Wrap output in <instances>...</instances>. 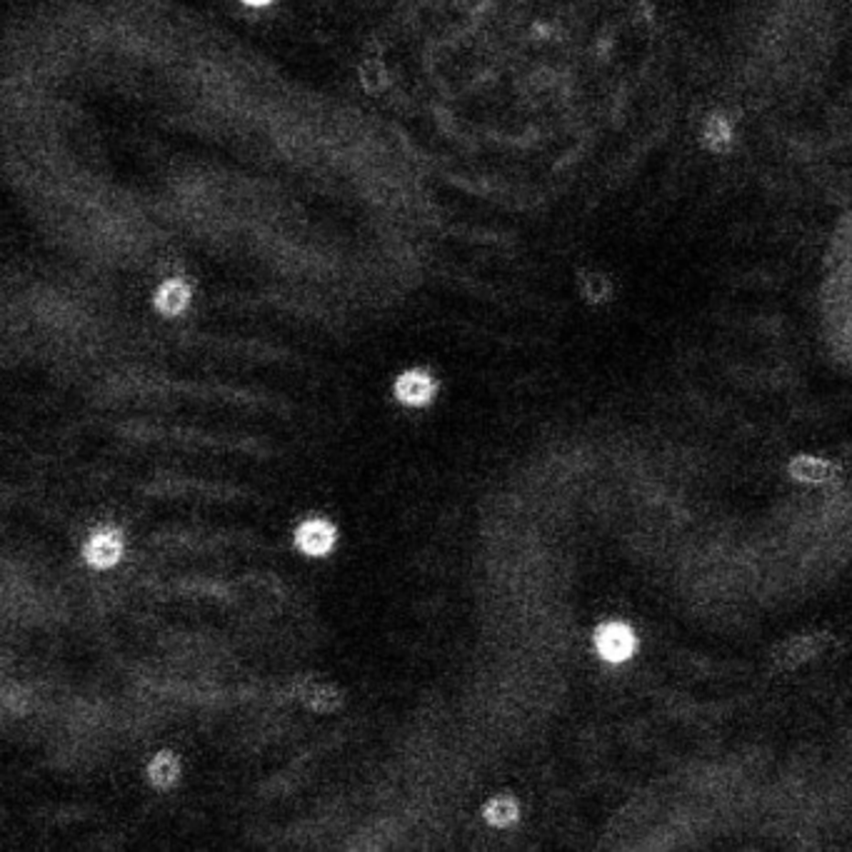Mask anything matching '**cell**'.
<instances>
[{
  "mask_svg": "<svg viewBox=\"0 0 852 852\" xmlns=\"http://www.w3.org/2000/svg\"><path fill=\"white\" fill-rule=\"evenodd\" d=\"M83 558L90 568L108 570L121 563L123 558V538L121 532L113 528H103V531H95L88 538L86 548H83Z\"/></svg>",
  "mask_w": 852,
  "mask_h": 852,
  "instance_id": "obj_1",
  "label": "cell"
},
{
  "mask_svg": "<svg viewBox=\"0 0 852 852\" xmlns=\"http://www.w3.org/2000/svg\"><path fill=\"white\" fill-rule=\"evenodd\" d=\"M595 647L607 663H623L635 650V635L623 623H605L597 627Z\"/></svg>",
  "mask_w": 852,
  "mask_h": 852,
  "instance_id": "obj_2",
  "label": "cell"
},
{
  "mask_svg": "<svg viewBox=\"0 0 852 852\" xmlns=\"http://www.w3.org/2000/svg\"><path fill=\"white\" fill-rule=\"evenodd\" d=\"M393 390H395V398H398L403 405L420 407L427 405L430 400L436 398L437 383L426 370H407V373H403V375L395 380V388Z\"/></svg>",
  "mask_w": 852,
  "mask_h": 852,
  "instance_id": "obj_3",
  "label": "cell"
},
{
  "mask_svg": "<svg viewBox=\"0 0 852 852\" xmlns=\"http://www.w3.org/2000/svg\"><path fill=\"white\" fill-rule=\"evenodd\" d=\"M335 528H332L331 522L322 521V518H313V521H305L298 532H295V542H298V548L303 550L305 555H313V558H321V555H328L335 545Z\"/></svg>",
  "mask_w": 852,
  "mask_h": 852,
  "instance_id": "obj_4",
  "label": "cell"
},
{
  "mask_svg": "<svg viewBox=\"0 0 852 852\" xmlns=\"http://www.w3.org/2000/svg\"><path fill=\"white\" fill-rule=\"evenodd\" d=\"M190 303V288L185 280H178V278H173V280H165V283L158 288V293H155V308L161 310L163 315H180Z\"/></svg>",
  "mask_w": 852,
  "mask_h": 852,
  "instance_id": "obj_5",
  "label": "cell"
},
{
  "mask_svg": "<svg viewBox=\"0 0 852 852\" xmlns=\"http://www.w3.org/2000/svg\"><path fill=\"white\" fill-rule=\"evenodd\" d=\"M300 700L318 712H335L342 705V692L328 682H305L300 688Z\"/></svg>",
  "mask_w": 852,
  "mask_h": 852,
  "instance_id": "obj_6",
  "label": "cell"
},
{
  "mask_svg": "<svg viewBox=\"0 0 852 852\" xmlns=\"http://www.w3.org/2000/svg\"><path fill=\"white\" fill-rule=\"evenodd\" d=\"M148 780L158 790H171L180 780V760L173 755L171 750H163L148 765Z\"/></svg>",
  "mask_w": 852,
  "mask_h": 852,
  "instance_id": "obj_7",
  "label": "cell"
},
{
  "mask_svg": "<svg viewBox=\"0 0 852 852\" xmlns=\"http://www.w3.org/2000/svg\"><path fill=\"white\" fill-rule=\"evenodd\" d=\"M483 817L493 827H510L521 817V807L510 795H495L485 803Z\"/></svg>",
  "mask_w": 852,
  "mask_h": 852,
  "instance_id": "obj_8",
  "label": "cell"
},
{
  "mask_svg": "<svg viewBox=\"0 0 852 852\" xmlns=\"http://www.w3.org/2000/svg\"><path fill=\"white\" fill-rule=\"evenodd\" d=\"M790 470H793V475L800 478V480L817 483V480H825V478L830 475V465H825L823 460H815V458H797Z\"/></svg>",
  "mask_w": 852,
  "mask_h": 852,
  "instance_id": "obj_9",
  "label": "cell"
},
{
  "mask_svg": "<svg viewBox=\"0 0 852 852\" xmlns=\"http://www.w3.org/2000/svg\"><path fill=\"white\" fill-rule=\"evenodd\" d=\"M360 80H363V86L368 88L370 93H380V90H385V86H388V73H385V66H383L380 60H368V63H363V66H360Z\"/></svg>",
  "mask_w": 852,
  "mask_h": 852,
  "instance_id": "obj_10",
  "label": "cell"
},
{
  "mask_svg": "<svg viewBox=\"0 0 852 852\" xmlns=\"http://www.w3.org/2000/svg\"><path fill=\"white\" fill-rule=\"evenodd\" d=\"M243 3H247V5H268L270 0H243Z\"/></svg>",
  "mask_w": 852,
  "mask_h": 852,
  "instance_id": "obj_11",
  "label": "cell"
}]
</instances>
